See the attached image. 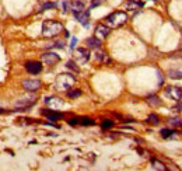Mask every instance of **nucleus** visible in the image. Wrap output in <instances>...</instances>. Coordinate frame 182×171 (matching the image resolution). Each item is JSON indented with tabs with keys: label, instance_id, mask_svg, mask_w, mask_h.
<instances>
[{
	"label": "nucleus",
	"instance_id": "20",
	"mask_svg": "<svg viewBox=\"0 0 182 171\" xmlns=\"http://www.w3.org/2000/svg\"><path fill=\"white\" fill-rule=\"evenodd\" d=\"M147 122H149L150 125L157 126V125L160 124V116H158V115H156V114H150L149 118H147Z\"/></svg>",
	"mask_w": 182,
	"mask_h": 171
},
{
	"label": "nucleus",
	"instance_id": "23",
	"mask_svg": "<svg viewBox=\"0 0 182 171\" xmlns=\"http://www.w3.org/2000/svg\"><path fill=\"white\" fill-rule=\"evenodd\" d=\"M172 135H175V132L171 131V129H167V128L161 129V136L162 138H169V136H172Z\"/></svg>",
	"mask_w": 182,
	"mask_h": 171
},
{
	"label": "nucleus",
	"instance_id": "7",
	"mask_svg": "<svg viewBox=\"0 0 182 171\" xmlns=\"http://www.w3.org/2000/svg\"><path fill=\"white\" fill-rule=\"evenodd\" d=\"M90 59V52L86 48H77L76 52H74V60L79 65H84L87 60Z\"/></svg>",
	"mask_w": 182,
	"mask_h": 171
},
{
	"label": "nucleus",
	"instance_id": "4",
	"mask_svg": "<svg viewBox=\"0 0 182 171\" xmlns=\"http://www.w3.org/2000/svg\"><path fill=\"white\" fill-rule=\"evenodd\" d=\"M86 9L83 2L80 0H66L63 2V10L65 11H73V13H79Z\"/></svg>",
	"mask_w": 182,
	"mask_h": 171
},
{
	"label": "nucleus",
	"instance_id": "1",
	"mask_svg": "<svg viewBox=\"0 0 182 171\" xmlns=\"http://www.w3.org/2000/svg\"><path fill=\"white\" fill-rule=\"evenodd\" d=\"M63 31V24L55 20H46L42 24V35L45 38H53L58 36Z\"/></svg>",
	"mask_w": 182,
	"mask_h": 171
},
{
	"label": "nucleus",
	"instance_id": "18",
	"mask_svg": "<svg viewBox=\"0 0 182 171\" xmlns=\"http://www.w3.org/2000/svg\"><path fill=\"white\" fill-rule=\"evenodd\" d=\"M151 165L154 170H158V171H165L167 167L164 163H161V161H158L157 158H151Z\"/></svg>",
	"mask_w": 182,
	"mask_h": 171
},
{
	"label": "nucleus",
	"instance_id": "26",
	"mask_svg": "<svg viewBox=\"0 0 182 171\" xmlns=\"http://www.w3.org/2000/svg\"><path fill=\"white\" fill-rule=\"evenodd\" d=\"M101 126H102V129H109L113 126V121H111V119H105V121L101 124Z\"/></svg>",
	"mask_w": 182,
	"mask_h": 171
},
{
	"label": "nucleus",
	"instance_id": "22",
	"mask_svg": "<svg viewBox=\"0 0 182 171\" xmlns=\"http://www.w3.org/2000/svg\"><path fill=\"white\" fill-rule=\"evenodd\" d=\"M168 76L171 79H182V72L181 70H168Z\"/></svg>",
	"mask_w": 182,
	"mask_h": 171
},
{
	"label": "nucleus",
	"instance_id": "3",
	"mask_svg": "<svg viewBox=\"0 0 182 171\" xmlns=\"http://www.w3.org/2000/svg\"><path fill=\"white\" fill-rule=\"evenodd\" d=\"M128 21V14L125 11H113L105 18V25L109 28H118V27L123 25Z\"/></svg>",
	"mask_w": 182,
	"mask_h": 171
},
{
	"label": "nucleus",
	"instance_id": "14",
	"mask_svg": "<svg viewBox=\"0 0 182 171\" xmlns=\"http://www.w3.org/2000/svg\"><path fill=\"white\" fill-rule=\"evenodd\" d=\"M42 114L45 116H46L48 119H49V121H59L60 118H62V114H60V112H58L56 109H43L42 111Z\"/></svg>",
	"mask_w": 182,
	"mask_h": 171
},
{
	"label": "nucleus",
	"instance_id": "11",
	"mask_svg": "<svg viewBox=\"0 0 182 171\" xmlns=\"http://www.w3.org/2000/svg\"><path fill=\"white\" fill-rule=\"evenodd\" d=\"M25 69L30 74H38V73L42 72V65L39 62H35V60H31V62L25 63Z\"/></svg>",
	"mask_w": 182,
	"mask_h": 171
},
{
	"label": "nucleus",
	"instance_id": "32",
	"mask_svg": "<svg viewBox=\"0 0 182 171\" xmlns=\"http://www.w3.org/2000/svg\"><path fill=\"white\" fill-rule=\"evenodd\" d=\"M3 112H4V109H2V108H0V114H3Z\"/></svg>",
	"mask_w": 182,
	"mask_h": 171
},
{
	"label": "nucleus",
	"instance_id": "29",
	"mask_svg": "<svg viewBox=\"0 0 182 171\" xmlns=\"http://www.w3.org/2000/svg\"><path fill=\"white\" fill-rule=\"evenodd\" d=\"M172 109H174V111H182V102H178L176 105H174Z\"/></svg>",
	"mask_w": 182,
	"mask_h": 171
},
{
	"label": "nucleus",
	"instance_id": "19",
	"mask_svg": "<svg viewBox=\"0 0 182 171\" xmlns=\"http://www.w3.org/2000/svg\"><path fill=\"white\" fill-rule=\"evenodd\" d=\"M81 96V90L80 89H70V90H67V97L69 98H77V97H80Z\"/></svg>",
	"mask_w": 182,
	"mask_h": 171
},
{
	"label": "nucleus",
	"instance_id": "16",
	"mask_svg": "<svg viewBox=\"0 0 182 171\" xmlns=\"http://www.w3.org/2000/svg\"><path fill=\"white\" fill-rule=\"evenodd\" d=\"M87 45H88L90 48H94V49H97V48H99V46H101V40H98L97 36H91V38H88V40H87Z\"/></svg>",
	"mask_w": 182,
	"mask_h": 171
},
{
	"label": "nucleus",
	"instance_id": "10",
	"mask_svg": "<svg viewBox=\"0 0 182 171\" xmlns=\"http://www.w3.org/2000/svg\"><path fill=\"white\" fill-rule=\"evenodd\" d=\"M109 34V27L105 24H97L95 31H94V36H97L98 40H105Z\"/></svg>",
	"mask_w": 182,
	"mask_h": 171
},
{
	"label": "nucleus",
	"instance_id": "21",
	"mask_svg": "<svg viewBox=\"0 0 182 171\" xmlns=\"http://www.w3.org/2000/svg\"><path fill=\"white\" fill-rule=\"evenodd\" d=\"M80 124L83 126H93L95 125V121L91 118H87V116H84V118H80Z\"/></svg>",
	"mask_w": 182,
	"mask_h": 171
},
{
	"label": "nucleus",
	"instance_id": "28",
	"mask_svg": "<svg viewBox=\"0 0 182 171\" xmlns=\"http://www.w3.org/2000/svg\"><path fill=\"white\" fill-rule=\"evenodd\" d=\"M69 124L70 125H77V124H80V118H70Z\"/></svg>",
	"mask_w": 182,
	"mask_h": 171
},
{
	"label": "nucleus",
	"instance_id": "24",
	"mask_svg": "<svg viewBox=\"0 0 182 171\" xmlns=\"http://www.w3.org/2000/svg\"><path fill=\"white\" fill-rule=\"evenodd\" d=\"M66 66H67V67H69L70 70H73V72H76V73H79V72H80L79 66H76V63L73 62V60H69V62L66 63Z\"/></svg>",
	"mask_w": 182,
	"mask_h": 171
},
{
	"label": "nucleus",
	"instance_id": "13",
	"mask_svg": "<svg viewBox=\"0 0 182 171\" xmlns=\"http://www.w3.org/2000/svg\"><path fill=\"white\" fill-rule=\"evenodd\" d=\"M143 6H144L143 0H128L125 4V7L130 11H137L140 9H143Z\"/></svg>",
	"mask_w": 182,
	"mask_h": 171
},
{
	"label": "nucleus",
	"instance_id": "2",
	"mask_svg": "<svg viewBox=\"0 0 182 171\" xmlns=\"http://www.w3.org/2000/svg\"><path fill=\"white\" fill-rule=\"evenodd\" d=\"M76 83V79H74V76L73 74H69V73H62L56 77L55 80V89L58 91H67L70 90L74 86Z\"/></svg>",
	"mask_w": 182,
	"mask_h": 171
},
{
	"label": "nucleus",
	"instance_id": "27",
	"mask_svg": "<svg viewBox=\"0 0 182 171\" xmlns=\"http://www.w3.org/2000/svg\"><path fill=\"white\" fill-rule=\"evenodd\" d=\"M56 7V3H53V2H49V3H45L42 7H41V10H49V9H55Z\"/></svg>",
	"mask_w": 182,
	"mask_h": 171
},
{
	"label": "nucleus",
	"instance_id": "6",
	"mask_svg": "<svg viewBox=\"0 0 182 171\" xmlns=\"http://www.w3.org/2000/svg\"><path fill=\"white\" fill-rule=\"evenodd\" d=\"M165 96L171 100H175V101H181L182 98V87L178 86H169L165 89Z\"/></svg>",
	"mask_w": 182,
	"mask_h": 171
},
{
	"label": "nucleus",
	"instance_id": "9",
	"mask_svg": "<svg viewBox=\"0 0 182 171\" xmlns=\"http://www.w3.org/2000/svg\"><path fill=\"white\" fill-rule=\"evenodd\" d=\"M41 60H42L45 65L53 66L60 60V56L58 55V53H55V52H45L42 56H41Z\"/></svg>",
	"mask_w": 182,
	"mask_h": 171
},
{
	"label": "nucleus",
	"instance_id": "8",
	"mask_svg": "<svg viewBox=\"0 0 182 171\" xmlns=\"http://www.w3.org/2000/svg\"><path fill=\"white\" fill-rule=\"evenodd\" d=\"M41 86H42V83L35 79H27L23 82V89L25 90V91H31V93L38 91V90L41 89Z\"/></svg>",
	"mask_w": 182,
	"mask_h": 171
},
{
	"label": "nucleus",
	"instance_id": "30",
	"mask_svg": "<svg viewBox=\"0 0 182 171\" xmlns=\"http://www.w3.org/2000/svg\"><path fill=\"white\" fill-rule=\"evenodd\" d=\"M104 0H93V3H91V7H97V6H99V4L102 3Z\"/></svg>",
	"mask_w": 182,
	"mask_h": 171
},
{
	"label": "nucleus",
	"instance_id": "25",
	"mask_svg": "<svg viewBox=\"0 0 182 171\" xmlns=\"http://www.w3.org/2000/svg\"><path fill=\"white\" fill-rule=\"evenodd\" d=\"M168 124L169 125H172V126H181L182 125V122H181V119L176 116V118H169L168 119Z\"/></svg>",
	"mask_w": 182,
	"mask_h": 171
},
{
	"label": "nucleus",
	"instance_id": "17",
	"mask_svg": "<svg viewBox=\"0 0 182 171\" xmlns=\"http://www.w3.org/2000/svg\"><path fill=\"white\" fill-rule=\"evenodd\" d=\"M146 100H147V102L150 104V107H154V108H156V107L161 105V100H160L157 96H149Z\"/></svg>",
	"mask_w": 182,
	"mask_h": 171
},
{
	"label": "nucleus",
	"instance_id": "15",
	"mask_svg": "<svg viewBox=\"0 0 182 171\" xmlns=\"http://www.w3.org/2000/svg\"><path fill=\"white\" fill-rule=\"evenodd\" d=\"M74 16H76V20L79 21L80 24H83L84 27H88V11L83 10V11H79V13H74Z\"/></svg>",
	"mask_w": 182,
	"mask_h": 171
},
{
	"label": "nucleus",
	"instance_id": "5",
	"mask_svg": "<svg viewBox=\"0 0 182 171\" xmlns=\"http://www.w3.org/2000/svg\"><path fill=\"white\" fill-rule=\"evenodd\" d=\"M35 101H36V96L31 94V96L20 97V98H18L16 102H14V105H16L17 108H21V109H23V108H28V107H31Z\"/></svg>",
	"mask_w": 182,
	"mask_h": 171
},
{
	"label": "nucleus",
	"instance_id": "31",
	"mask_svg": "<svg viewBox=\"0 0 182 171\" xmlns=\"http://www.w3.org/2000/svg\"><path fill=\"white\" fill-rule=\"evenodd\" d=\"M76 42H77V38H76V36H73V38H72V42H70V48H74Z\"/></svg>",
	"mask_w": 182,
	"mask_h": 171
},
{
	"label": "nucleus",
	"instance_id": "12",
	"mask_svg": "<svg viewBox=\"0 0 182 171\" xmlns=\"http://www.w3.org/2000/svg\"><path fill=\"white\" fill-rule=\"evenodd\" d=\"M45 102H46V105H49L50 109H59L60 107L65 105V102L62 101L60 98H58V97H49V98L45 100Z\"/></svg>",
	"mask_w": 182,
	"mask_h": 171
}]
</instances>
